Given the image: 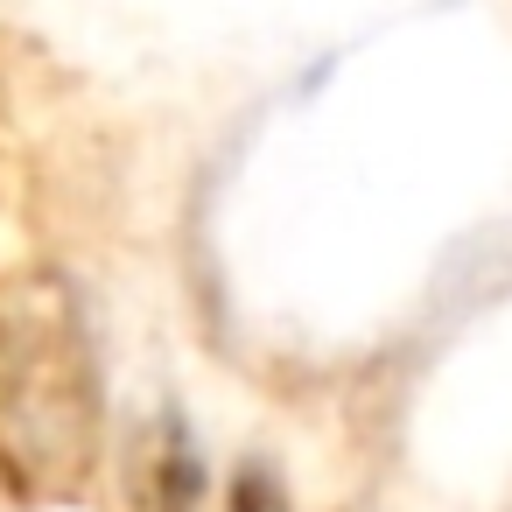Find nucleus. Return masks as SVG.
I'll use <instances>...</instances> for the list:
<instances>
[{
    "label": "nucleus",
    "instance_id": "f03ea898",
    "mask_svg": "<svg viewBox=\"0 0 512 512\" xmlns=\"http://www.w3.org/2000/svg\"><path fill=\"white\" fill-rule=\"evenodd\" d=\"M225 512H288V505H281V484L267 470H239L225 491Z\"/></svg>",
    "mask_w": 512,
    "mask_h": 512
},
{
    "label": "nucleus",
    "instance_id": "f257e3e1",
    "mask_svg": "<svg viewBox=\"0 0 512 512\" xmlns=\"http://www.w3.org/2000/svg\"><path fill=\"white\" fill-rule=\"evenodd\" d=\"M134 512H204V463L176 414H162L134 456Z\"/></svg>",
    "mask_w": 512,
    "mask_h": 512
}]
</instances>
